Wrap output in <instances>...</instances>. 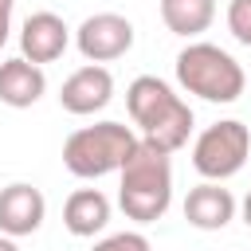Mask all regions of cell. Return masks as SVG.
Masks as SVG:
<instances>
[{
    "mask_svg": "<svg viewBox=\"0 0 251 251\" xmlns=\"http://www.w3.org/2000/svg\"><path fill=\"white\" fill-rule=\"evenodd\" d=\"M137 141L141 137L122 122L82 126L63 141V165L78 180H98L106 173H122V165H126V157L133 153Z\"/></svg>",
    "mask_w": 251,
    "mask_h": 251,
    "instance_id": "obj_3",
    "label": "cell"
},
{
    "mask_svg": "<svg viewBox=\"0 0 251 251\" xmlns=\"http://www.w3.org/2000/svg\"><path fill=\"white\" fill-rule=\"evenodd\" d=\"M227 31L243 47H251V0H231L227 4Z\"/></svg>",
    "mask_w": 251,
    "mask_h": 251,
    "instance_id": "obj_14",
    "label": "cell"
},
{
    "mask_svg": "<svg viewBox=\"0 0 251 251\" xmlns=\"http://www.w3.org/2000/svg\"><path fill=\"white\" fill-rule=\"evenodd\" d=\"M12 8L16 0H0V47L8 43V31H12Z\"/></svg>",
    "mask_w": 251,
    "mask_h": 251,
    "instance_id": "obj_16",
    "label": "cell"
},
{
    "mask_svg": "<svg viewBox=\"0 0 251 251\" xmlns=\"http://www.w3.org/2000/svg\"><path fill=\"white\" fill-rule=\"evenodd\" d=\"M126 110L145 141H153L165 153H176L188 145L192 133V110L188 102L157 75H137L126 86Z\"/></svg>",
    "mask_w": 251,
    "mask_h": 251,
    "instance_id": "obj_1",
    "label": "cell"
},
{
    "mask_svg": "<svg viewBox=\"0 0 251 251\" xmlns=\"http://www.w3.org/2000/svg\"><path fill=\"white\" fill-rule=\"evenodd\" d=\"M235 216V196L220 180H204L184 196V220L200 231H220Z\"/></svg>",
    "mask_w": 251,
    "mask_h": 251,
    "instance_id": "obj_10",
    "label": "cell"
},
{
    "mask_svg": "<svg viewBox=\"0 0 251 251\" xmlns=\"http://www.w3.org/2000/svg\"><path fill=\"white\" fill-rule=\"evenodd\" d=\"M94 251H153V243H149L141 231H118V235L98 239Z\"/></svg>",
    "mask_w": 251,
    "mask_h": 251,
    "instance_id": "obj_15",
    "label": "cell"
},
{
    "mask_svg": "<svg viewBox=\"0 0 251 251\" xmlns=\"http://www.w3.org/2000/svg\"><path fill=\"white\" fill-rule=\"evenodd\" d=\"M173 153L157 149L153 141H137L133 153L122 165V188H118V204L129 220L137 224H153L169 212L173 204Z\"/></svg>",
    "mask_w": 251,
    "mask_h": 251,
    "instance_id": "obj_2",
    "label": "cell"
},
{
    "mask_svg": "<svg viewBox=\"0 0 251 251\" xmlns=\"http://www.w3.org/2000/svg\"><path fill=\"white\" fill-rule=\"evenodd\" d=\"M63 224H67L71 235L90 239L110 224V200L98 188H75L67 196V204H63Z\"/></svg>",
    "mask_w": 251,
    "mask_h": 251,
    "instance_id": "obj_12",
    "label": "cell"
},
{
    "mask_svg": "<svg viewBox=\"0 0 251 251\" xmlns=\"http://www.w3.org/2000/svg\"><path fill=\"white\" fill-rule=\"evenodd\" d=\"M243 224H247V227H251V192H247V196H243Z\"/></svg>",
    "mask_w": 251,
    "mask_h": 251,
    "instance_id": "obj_18",
    "label": "cell"
},
{
    "mask_svg": "<svg viewBox=\"0 0 251 251\" xmlns=\"http://www.w3.org/2000/svg\"><path fill=\"white\" fill-rule=\"evenodd\" d=\"M0 251H20V247H16V239H12V235H4V231H0Z\"/></svg>",
    "mask_w": 251,
    "mask_h": 251,
    "instance_id": "obj_17",
    "label": "cell"
},
{
    "mask_svg": "<svg viewBox=\"0 0 251 251\" xmlns=\"http://www.w3.org/2000/svg\"><path fill=\"white\" fill-rule=\"evenodd\" d=\"M67 43H71V27L55 12H31L20 27V51H24V59H31L39 67L55 63L67 51Z\"/></svg>",
    "mask_w": 251,
    "mask_h": 251,
    "instance_id": "obj_9",
    "label": "cell"
},
{
    "mask_svg": "<svg viewBox=\"0 0 251 251\" xmlns=\"http://www.w3.org/2000/svg\"><path fill=\"white\" fill-rule=\"evenodd\" d=\"M75 43L86 63H114L133 47V24L118 12H94L78 24Z\"/></svg>",
    "mask_w": 251,
    "mask_h": 251,
    "instance_id": "obj_6",
    "label": "cell"
},
{
    "mask_svg": "<svg viewBox=\"0 0 251 251\" xmlns=\"http://www.w3.org/2000/svg\"><path fill=\"white\" fill-rule=\"evenodd\" d=\"M43 216H47V200H43V192L35 184L16 180V184L0 188V231L4 235L20 239V235L39 231Z\"/></svg>",
    "mask_w": 251,
    "mask_h": 251,
    "instance_id": "obj_8",
    "label": "cell"
},
{
    "mask_svg": "<svg viewBox=\"0 0 251 251\" xmlns=\"http://www.w3.org/2000/svg\"><path fill=\"white\" fill-rule=\"evenodd\" d=\"M176 82L188 94L204 98V102L227 106V102H235L243 94L247 75L224 47H216V43H188L176 55Z\"/></svg>",
    "mask_w": 251,
    "mask_h": 251,
    "instance_id": "obj_4",
    "label": "cell"
},
{
    "mask_svg": "<svg viewBox=\"0 0 251 251\" xmlns=\"http://www.w3.org/2000/svg\"><path fill=\"white\" fill-rule=\"evenodd\" d=\"M43 90H47V75H43L39 63H31L24 55L0 63V102L4 106L27 110V106H35L43 98Z\"/></svg>",
    "mask_w": 251,
    "mask_h": 251,
    "instance_id": "obj_11",
    "label": "cell"
},
{
    "mask_svg": "<svg viewBox=\"0 0 251 251\" xmlns=\"http://www.w3.org/2000/svg\"><path fill=\"white\" fill-rule=\"evenodd\" d=\"M161 20L173 35H200L216 20V0H161Z\"/></svg>",
    "mask_w": 251,
    "mask_h": 251,
    "instance_id": "obj_13",
    "label": "cell"
},
{
    "mask_svg": "<svg viewBox=\"0 0 251 251\" xmlns=\"http://www.w3.org/2000/svg\"><path fill=\"white\" fill-rule=\"evenodd\" d=\"M110 98H114V75H110L102 63L78 67V71L63 82V90H59V106H63L67 114H78V118L98 114Z\"/></svg>",
    "mask_w": 251,
    "mask_h": 251,
    "instance_id": "obj_7",
    "label": "cell"
},
{
    "mask_svg": "<svg viewBox=\"0 0 251 251\" xmlns=\"http://www.w3.org/2000/svg\"><path fill=\"white\" fill-rule=\"evenodd\" d=\"M247 153H251V129L243 122L227 118V122L208 126L196 137V145H192V169L204 180H227V176H235L247 165Z\"/></svg>",
    "mask_w": 251,
    "mask_h": 251,
    "instance_id": "obj_5",
    "label": "cell"
}]
</instances>
